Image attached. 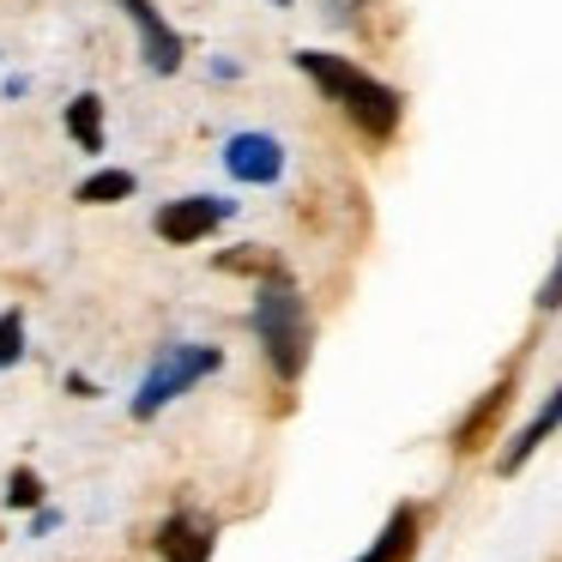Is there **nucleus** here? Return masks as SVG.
I'll list each match as a JSON object with an SVG mask.
<instances>
[{
  "label": "nucleus",
  "mask_w": 562,
  "mask_h": 562,
  "mask_svg": "<svg viewBox=\"0 0 562 562\" xmlns=\"http://www.w3.org/2000/svg\"><path fill=\"white\" fill-rule=\"evenodd\" d=\"M508 387H514V381L502 375L496 387H490L484 400H477V412H472V417H465V424H460V453H472L477 441L490 436V424H496V417H502V405H508Z\"/></svg>",
  "instance_id": "nucleus-11"
},
{
  "label": "nucleus",
  "mask_w": 562,
  "mask_h": 562,
  "mask_svg": "<svg viewBox=\"0 0 562 562\" xmlns=\"http://www.w3.org/2000/svg\"><path fill=\"white\" fill-rule=\"evenodd\" d=\"M296 67H303V74L315 79L369 139H393V127H400V91L393 86H381V79H369L363 67L339 61V55H321V49H303Z\"/></svg>",
  "instance_id": "nucleus-1"
},
{
  "label": "nucleus",
  "mask_w": 562,
  "mask_h": 562,
  "mask_svg": "<svg viewBox=\"0 0 562 562\" xmlns=\"http://www.w3.org/2000/svg\"><path fill=\"white\" fill-rule=\"evenodd\" d=\"M127 194H134V176L127 170H98V176L79 182V200H86V206H110V200H127Z\"/></svg>",
  "instance_id": "nucleus-12"
},
{
  "label": "nucleus",
  "mask_w": 562,
  "mask_h": 562,
  "mask_svg": "<svg viewBox=\"0 0 562 562\" xmlns=\"http://www.w3.org/2000/svg\"><path fill=\"white\" fill-rule=\"evenodd\" d=\"M7 502H13V508H37V502H43V484H37V472H25V465H19V472L7 477Z\"/></svg>",
  "instance_id": "nucleus-14"
},
{
  "label": "nucleus",
  "mask_w": 562,
  "mask_h": 562,
  "mask_svg": "<svg viewBox=\"0 0 562 562\" xmlns=\"http://www.w3.org/2000/svg\"><path fill=\"white\" fill-rule=\"evenodd\" d=\"M212 526L200 520V514H176V520H164L158 532V557L164 562H212Z\"/></svg>",
  "instance_id": "nucleus-7"
},
{
  "label": "nucleus",
  "mask_w": 562,
  "mask_h": 562,
  "mask_svg": "<svg viewBox=\"0 0 562 562\" xmlns=\"http://www.w3.org/2000/svg\"><path fill=\"white\" fill-rule=\"evenodd\" d=\"M544 308H557L562 303V260H557V272H550V284H544V296H538Z\"/></svg>",
  "instance_id": "nucleus-15"
},
{
  "label": "nucleus",
  "mask_w": 562,
  "mask_h": 562,
  "mask_svg": "<svg viewBox=\"0 0 562 562\" xmlns=\"http://www.w3.org/2000/svg\"><path fill=\"white\" fill-rule=\"evenodd\" d=\"M557 424H562V387L550 393V400H544V412H538L532 424H526L520 436H514V448L502 453V472H520V465H526V460H532V453H538V441H544V436H550V429H557Z\"/></svg>",
  "instance_id": "nucleus-9"
},
{
  "label": "nucleus",
  "mask_w": 562,
  "mask_h": 562,
  "mask_svg": "<svg viewBox=\"0 0 562 562\" xmlns=\"http://www.w3.org/2000/svg\"><path fill=\"white\" fill-rule=\"evenodd\" d=\"M67 134H74V146H79V151H91V158L103 151V103L91 98V91L67 103Z\"/></svg>",
  "instance_id": "nucleus-10"
},
{
  "label": "nucleus",
  "mask_w": 562,
  "mask_h": 562,
  "mask_svg": "<svg viewBox=\"0 0 562 562\" xmlns=\"http://www.w3.org/2000/svg\"><path fill=\"white\" fill-rule=\"evenodd\" d=\"M224 170H231L236 182H279L284 176V146L272 134H236L231 146H224Z\"/></svg>",
  "instance_id": "nucleus-5"
},
{
  "label": "nucleus",
  "mask_w": 562,
  "mask_h": 562,
  "mask_svg": "<svg viewBox=\"0 0 562 562\" xmlns=\"http://www.w3.org/2000/svg\"><path fill=\"white\" fill-rule=\"evenodd\" d=\"M412 557H417V508H393L381 538L357 562H412Z\"/></svg>",
  "instance_id": "nucleus-8"
},
{
  "label": "nucleus",
  "mask_w": 562,
  "mask_h": 562,
  "mask_svg": "<svg viewBox=\"0 0 562 562\" xmlns=\"http://www.w3.org/2000/svg\"><path fill=\"white\" fill-rule=\"evenodd\" d=\"M279 7H291V0H279Z\"/></svg>",
  "instance_id": "nucleus-16"
},
{
  "label": "nucleus",
  "mask_w": 562,
  "mask_h": 562,
  "mask_svg": "<svg viewBox=\"0 0 562 562\" xmlns=\"http://www.w3.org/2000/svg\"><path fill=\"white\" fill-rule=\"evenodd\" d=\"M122 7H127V19L139 25V37H146L151 74H176V67H182V37L158 19V7H151V0H122Z\"/></svg>",
  "instance_id": "nucleus-6"
},
{
  "label": "nucleus",
  "mask_w": 562,
  "mask_h": 562,
  "mask_svg": "<svg viewBox=\"0 0 562 562\" xmlns=\"http://www.w3.org/2000/svg\"><path fill=\"white\" fill-rule=\"evenodd\" d=\"M25 357V321L19 315H0V369H13Z\"/></svg>",
  "instance_id": "nucleus-13"
},
{
  "label": "nucleus",
  "mask_w": 562,
  "mask_h": 562,
  "mask_svg": "<svg viewBox=\"0 0 562 562\" xmlns=\"http://www.w3.org/2000/svg\"><path fill=\"white\" fill-rule=\"evenodd\" d=\"M231 200H212V194H194V200H170V206H158V236L164 243H200V236H212L224 218H231Z\"/></svg>",
  "instance_id": "nucleus-4"
},
{
  "label": "nucleus",
  "mask_w": 562,
  "mask_h": 562,
  "mask_svg": "<svg viewBox=\"0 0 562 562\" xmlns=\"http://www.w3.org/2000/svg\"><path fill=\"white\" fill-rule=\"evenodd\" d=\"M255 333H260V345H267V363L279 369L284 381L303 375V363H308V308H303V296L291 291L284 272H267V284H260Z\"/></svg>",
  "instance_id": "nucleus-2"
},
{
  "label": "nucleus",
  "mask_w": 562,
  "mask_h": 562,
  "mask_svg": "<svg viewBox=\"0 0 562 562\" xmlns=\"http://www.w3.org/2000/svg\"><path fill=\"white\" fill-rule=\"evenodd\" d=\"M224 363V351L218 345H170V351L158 357V369H151L146 381H139V393H134V417H158L170 400H182L194 381H206L212 369Z\"/></svg>",
  "instance_id": "nucleus-3"
}]
</instances>
